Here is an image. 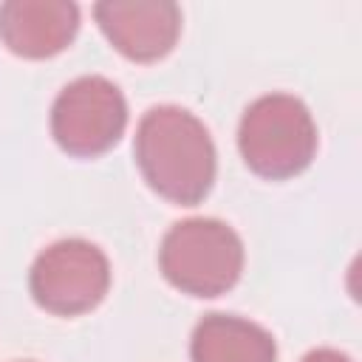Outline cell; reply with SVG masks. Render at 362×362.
Segmentation results:
<instances>
[{
    "label": "cell",
    "mask_w": 362,
    "mask_h": 362,
    "mask_svg": "<svg viewBox=\"0 0 362 362\" xmlns=\"http://www.w3.org/2000/svg\"><path fill=\"white\" fill-rule=\"evenodd\" d=\"M136 164L153 192L178 206H195L215 181V144L201 119L175 105L150 107L133 141Z\"/></svg>",
    "instance_id": "obj_1"
},
{
    "label": "cell",
    "mask_w": 362,
    "mask_h": 362,
    "mask_svg": "<svg viewBox=\"0 0 362 362\" xmlns=\"http://www.w3.org/2000/svg\"><path fill=\"white\" fill-rule=\"evenodd\" d=\"M246 167L269 181L300 175L317 153V127L308 107L291 93L255 99L238 127Z\"/></svg>",
    "instance_id": "obj_2"
},
{
    "label": "cell",
    "mask_w": 362,
    "mask_h": 362,
    "mask_svg": "<svg viewBox=\"0 0 362 362\" xmlns=\"http://www.w3.org/2000/svg\"><path fill=\"white\" fill-rule=\"evenodd\" d=\"M158 266L178 291L218 297L229 291L243 272V243L223 221L187 218L164 235Z\"/></svg>",
    "instance_id": "obj_3"
},
{
    "label": "cell",
    "mask_w": 362,
    "mask_h": 362,
    "mask_svg": "<svg viewBox=\"0 0 362 362\" xmlns=\"http://www.w3.org/2000/svg\"><path fill=\"white\" fill-rule=\"evenodd\" d=\"M28 286L40 308L57 317H76L105 300L110 286V266L99 246L68 238L37 255Z\"/></svg>",
    "instance_id": "obj_4"
},
{
    "label": "cell",
    "mask_w": 362,
    "mask_h": 362,
    "mask_svg": "<svg viewBox=\"0 0 362 362\" xmlns=\"http://www.w3.org/2000/svg\"><path fill=\"white\" fill-rule=\"evenodd\" d=\"M127 105L105 76H79L59 90L51 107L54 141L76 158L107 153L124 133Z\"/></svg>",
    "instance_id": "obj_5"
},
{
    "label": "cell",
    "mask_w": 362,
    "mask_h": 362,
    "mask_svg": "<svg viewBox=\"0 0 362 362\" xmlns=\"http://www.w3.org/2000/svg\"><path fill=\"white\" fill-rule=\"evenodd\" d=\"M93 17L107 42L133 62H156L181 34V8L170 0H102Z\"/></svg>",
    "instance_id": "obj_6"
},
{
    "label": "cell",
    "mask_w": 362,
    "mask_h": 362,
    "mask_svg": "<svg viewBox=\"0 0 362 362\" xmlns=\"http://www.w3.org/2000/svg\"><path fill=\"white\" fill-rule=\"evenodd\" d=\"M79 8L68 0H8L0 6V40L25 59H48L71 45Z\"/></svg>",
    "instance_id": "obj_7"
},
{
    "label": "cell",
    "mask_w": 362,
    "mask_h": 362,
    "mask_svg": "<svg viewBox=\"0 0 362 362\" xmlns=\"http://www.w3.org/2000/svg\"><path fill=\"white\" fill-rule=\"evenodd\" d=\"M192 362H277L272 334L235 314H206L189 342Z\"/></svg>",
    "instance_id": "obj_8"
},
{
    "label": "cell",
    "mask_w": 362,
    "mask_h": 362,
    "mask_svg": "<svg viewBox=\"0 0 362 362\" xmlns=\"http://www.w3.org/2000/svg\"><path fill=\"white\" fill-rule=\"evenodd\" d=\"M303 362H351V359L334 348H317V351H308L303 356Z\"/></svg>",
    "instance_id": "obj_9"
}]
</instances>
